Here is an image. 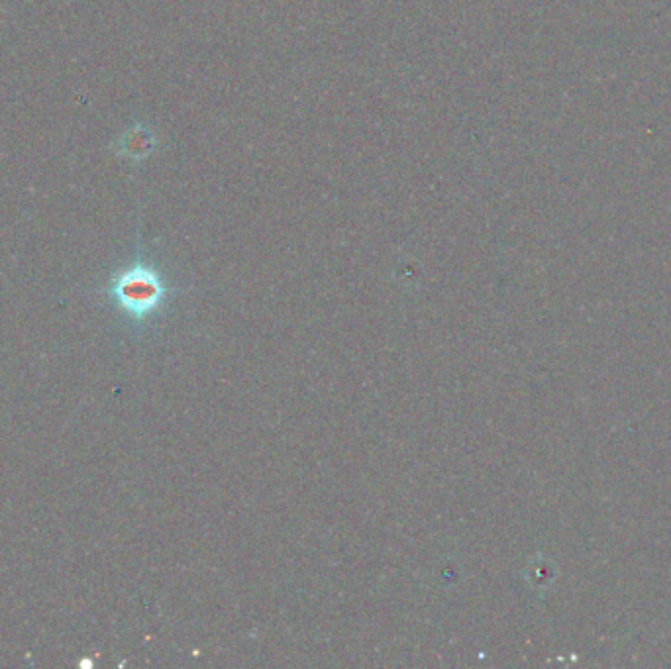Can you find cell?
Listing matches in <instances>:
<instances>
[{
    "mask_svg": "<svg viewBox=\"0 0 671 669\" xmlns=\"http://www.w3.org/2000/svg\"><path fill=\"white\" fill-rule=\"evenodd\" d=\"M103 291L110 303L126 314L138 330L161 314L173 297V287L167 277L152 261L142 258V254L116 271Z\"/></svg>",
    "mask_w": 671,
    "mask_h": 669,
    "instance_id": "obj_1",
    "label": "cell"
},
{
    "mask_svg": "<svg viewBox=\"0 0 671 669\" xmlns=\"http://www.w3.org/2000/svg\"><path fill=\"white\" fill-rule=\"evenodd\" d=\"M124 154L134 159H146L148 155L152 154L155 148V138L150 128H132L126 136H124Z\"/></svg>",
    "mask_w": 671,
    "mask_h": 669,
    "instance_id": "obj_2",
    "label": "cell"
}]
</instances>
